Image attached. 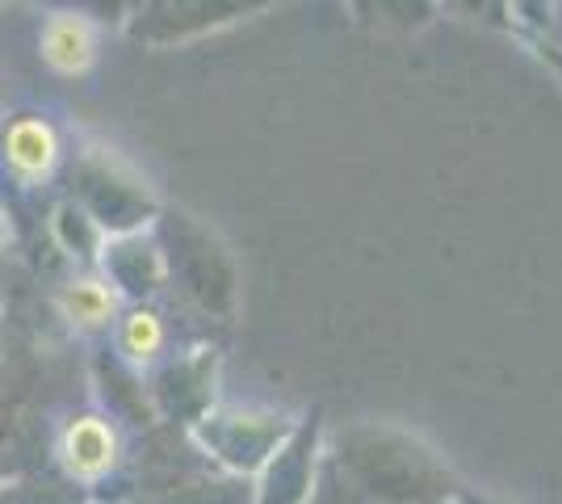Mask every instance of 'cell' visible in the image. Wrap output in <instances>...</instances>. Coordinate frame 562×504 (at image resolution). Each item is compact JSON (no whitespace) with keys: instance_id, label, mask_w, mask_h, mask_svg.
<instances>
[{"instance_id":"obj_1","label":"cell","mask_w":562,"mask_h":504,"mask_svg":"<svg viewBox=\"0 0 562 504\" xmlns=\"http://www.w3.org/2000/svg\"><path fill=\"white\" fill-rule=\"evenodd\" d=\"M9 156H13V165L25 168V172H38V168L50 165V156H55V139H50L47 126H38V122H22V126L9 135Z\"/></svg>"},{"instance_id":"obj_2","label":"cell","mask_w":562,"mask_h":504,"mask_svg":"<svg viewBox=\"0 0 562 504\" xmlns=\"http://www.w3.org/2000/svg\"><path fill=\"white\" fill-rule=\"evenodd\" d=\"M47 55L59 68H85L89 64V30L71 18H59L47 30Z\"/></svg>"},{"instance_id":"obj_3","label":"cell","mask_w":562,"mask_h":504,"mask_svg":"<svg viewBox=\"0 0 562 504\" xmlns=\"http://www.w3.org/2000/svg\"><path fill=\"white\" fill-rule=\"evenodd\" d=\"M68 455L80 471L105 467V458H110V433L101 429V425H93V421L76 425V429L68 433Z\"/></svg>"},{"instance_id":"obj_4","label":"cell","mask_w":562,"mask_h":504,"mask_svg":"<svg viewBox=\"0 0 562 504\" xmlns=\"http://www.w3.org/2000/svg\"><path fill=\"white\" fill-rule=\"evenodd\" d=\"M126 345H131V354H151V349H160V324H156V315H131V324H126Z\"/></svg>"},{"instance_id":"obj_5","label":"cell","mask_w":562,"mask_h":504,"mask_svg":"<svg viewBox=\"0 0 562 504\" xmlns=\"http://www.w3.org/2000/svg\"><path fill=\"white\" fill-rule=\"evenodd\" d=\"M68 303H71V312H76V315H89V320L105 315V307H110V299H105L101 290H93V287H80L68 299Z\"/></svg>"}]
</instances>
